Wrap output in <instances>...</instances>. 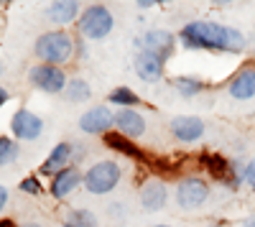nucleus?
Instances as JSON below:
<instances>
[{"instance_id":"9d476101","label":"nucleus","mask_w":255,"mask_h":227,"mask_svg":"<svg viewBox=\"0 0 255 227\" xmlns=\"http://www.w3.org/2000/svg\"><path fill=\"white\" fill-rule=\"evenodd\" d=\"M135 74L143 79V82H148V85H156V82H161L163 79V72H166V61L161 59V56H156V54H151V51H145V49H138V54H135Z\"/></svg>"},{"instance_id":"423d86ee","label":"nucleus","mask_w":255,"mask_h":227,"mask_svg":"<svg viewBox=\"0 0 255 227\" xmlns=\"http://www.w3.org/2000/svg\"><path fill=\"white\" fill-rule=\"evenodd\" d=\"M209 199V184L202 176H184L176 184V204L181 210H199Z\"/></svg>"},{"instance_id":"a211bd4d","label":"nucleus","mask_w":255,"mask_h":227,"mask_svg":"<svg viewBox=\"0 0 255 227\" xmlns=\"http://www.w3.org/2000/svg\"><path fill=\"white\" fill-rule=\"evenodd\" d=\"M102 140H105V146H108V148H113V151H118V153H123V156H128V158L145 161L143 151L135 146V143H130V138H125V135H120V133H108V135H102Z\"/></svg>"},{"instance_id":"f8f14e48","label":"nucleus","mask_w":255,"mask_h":227,"mask_svg":"<svg viewBox=\"0 0 255 227\" xmlns=\"http://www.w3.org/2000/svg\"><path fill=\"white\" fill-rule=\"evenodd\" d=\"M115 130L125 138L135 140L145 133V117L135 108H120L115 110Z\"/></svg>"},{"instance_id":"2eb2a0df","label":"nucleus","mask_w":255,"mask_h":227,"mask_svg":"<svg viewBox=\"0 0 255 227\" xmlns=\"http://www.w3.org/2000/svg\"><path fill=\"white\" fill-rule=\"evenodd\" d=\"M67 166H72V143H56V146L51 148L49 158L44 161V166H41V174L44 176H56L59 171H64Z\"/></svg>"},{"instance_id":"b1692460","label":"nucleus","mask_w":255,"mask_h":227,"mask_svg":"<svg viewBox=\"0 0 255 227\" xmlns=\"http://www.w3.org/2000/svg\"><path fill=\"white\" fill-rule=\"evenodd\" d=\"M20 192H26V194H41V181L36 176H28L20 181Z\"/></svg>"},{"instance_id":"6ab92c4d","label":"nucleus","mask_w":255,"mask_h":227,"mask_svg":"<svg viewBox=\"0 0 255 227\" xmlns=\"http://www.w3.org/2000/svg\"><path fill=\"white\" fill-rule=\"evenodd\" d=\"M64 97H67L69 102H87V100L92 97V87H90V82H87V79H82V77L69 79L67 90H64Z\"/></svg>"},{"instance_id":"4468645a","label":"nucleus","mask_w":255,"mask_h":227,"mask_svg":"<svg viewBox=\"0 0 255 227\" xmlns=\"http://www.w3.org/2000/svg\"><path fill=\"white\" fill-rule=\"evenodd\" d=\"M82 181H84V174L72 163V166H67L64 171H59V174L51 179V197H54V199H67Z\"/></svg>"},{"instance_id":"72a5a7b5","label":"nucleus","mask_w":255,"mask_h":227,"mask_svg":"<svg viewBox=\"0 0 255 227\" xmlns=\"http://www.w3.org/2000/svg\"><path fill=\"white\" fill-rule=\"evenodd\" d=\"M3 72H5V67H3V64H0V74H3Z\"/></svg>"},{"instance_id":"20e7f679","label":"nucleus","mask_w":255,"mask_h":227,"mask_svg":"<svg viewBox=\"0 0 255 227\" xmlns=\"http://www.w3.org/2000/svg\"><path fill=\"white\" fill-rule=\"evenodd\" d=\"M115 26V20H113V13L108 5H87L82 10L79 20H77V28H79V36L84 38H90V41H102L105 36H110Z\"/></svg>"},{"instance_id":"c9c22d12","label":"nucleus","mask_w":255,"mask_h":227,"mask_svg":"<svg viewBox=\"0 0 255 227\" xmlns=\"http://www.w3.org/2000/svg\"><path fill=\"white\" fill-rule=\"evenodd\" d=\"M253 189H255V187H253Z\"/></svg>"},{"instance_id":"a878e982","label":"nucleus","mask_w":255,"mask_h":227,"mask_svg":"<svg viewBox=\"0 0 255 227\" xmlns=\"http://www.w3.org/2000/svg\"><path fill=\"white\" fill-rule=\"evenodd\" d=\"M84 156H87V148H84V146H72V163L82 161Z\"/></svg>"},{"instance_id":"f3484780","label":"nucleus","mask_w":255,"mask_h":227,"mask_svg":"<svg viewBox=\"0 0 255 227\" xmlns=\"http://www.w3.org/2000/svg\"><path fill=\"white\" fill-rule=\"evenodd\" d=\"M227 92H230V97H235V100H250V97H255V69L253 67L240 69L235 77L230 79Z\"/></svg>"},{"instance_id":"dca6fc26","label":"nucleus","mask_w":255,"mask_h":227,"mask_svg":"<svg viewBox=\"0 0 255 227\" xmlns=\"http://www.w3.org/2000/svg\"><path fill=\"white\" fill-rule=\"evenodd\" d=\"M46 18L54 26H69L74 20H79V3L74 0H54V3L46 8Z\"/></svg>"},{"instance_id":"7c9ffc66","label":"nucleus","mask_w":255,"mask_h":227,"mask_svg":"<svg viewBox=\"0 0 255 227\" xmlns=\"http://www.w3.org/2000/svg\"><path fill=\"white\" fill-rule=\"evenodd\" d=\"M243 227H255V215H253V217H248V220L243 222Z\"/></svg>"},{"instance_id":"6e6552de","label":"nucleus","mask_w":255,"mask_h":227,"mask_svg":"<svg viewBox=\"0 0 255 227\" xmlns=\"http://www.w3.org/2000/svg\"><path fill=\"white\" fill-rule=\"evenodd\" d=\"M10 130H13L15 140H38L41 133H44V120L36 113L20 108V110H15V115L10 120Z\"/></svg>"},{"instance_id":"f03ea898","label":"nucleus","mask_w":255,"mask_h":227,"mask_svg":"<svg viewBox=\"0 0 255 227\" xmlns=\"http://www.w3.org/2000/svg\"><path fill=\"white\" fill-rule=\"evenodd\" d=\"M33 51L41 59V64L64 67L74 56V41L67 31H49V33H41L36 38Z\"/></svg>"},{"instance_id":"f257e3e1","label":"nucleus","mask_w":255,"mask_h":227,"mask_svg":"<svg viewBox=\"0 0 255 227\" xmlns=\"http://www.w3.org/2000/svg\"><path fill=\"white\" fill-rule=\"evenodd\" d=\"M179 44L184 49H207V51H227L238 54L245 46V36L222 23H212V20H189L179 31Z\"/></svg>"},{"instance_id":"bb28decb","label":"nucleus","mask_w":255,"mask_h":227,"mask_svg":"<svg viewBox=\"0 0 255 227\" xmlns=\"http://www.w3.org/2000/svg\"><path fill=\"white\" fill-rule=\"evenodd\" d=\"M8 199H10V192L0 184V215H3V210L8 207Z\"/></svg>"},{"instance_id":"7ed1b4c3","label":"nucleus","mask_w":255,"mask_h":227,"mask_svg":"<svg viewBox=\"0 0 255 227\" xmlns=\"http://www.w3.org/2000/svg\"><path fill=\"white\" fill-rule=\"evenodd\" d=\"M123 179V169H120V163L110 161V158H105V161H97L92 163V166L84 171V181H82V187L87 189L90 194H110L118 184Z\"/></svg>"},{"instance_id":"f704fd0d","label":"nucleus","mask_w":255,"mask_h":227,"mask_svg":"<svg viewBox=\"0 0 255 227\" xmlns=\"http://www.w3.org/2000/svg\"><path fill=\"white\" fill-rule=\"evenodd\" d=\"M61 227H72V225H69V222H64V225H61Z\"/></svg>"},{"instance_id":"c756f323","label":"nucleus","mask_w":255,"mask_h":227,"mask_svg":"<svg viewBox=\"0 0 255 227\" xmlns=\"http://www.w3.org/2000/svg\"><path fill=\"white\" fill-rule=\"evenodd\" d=\"M0 227H18L13 220H0Z\"/></svg>"},{"instance_id":"c85d7f7f","label":"nucleus","mask_w":255,"mask_h":227,"mask_svg":"<svg viewBox=\"0 0 255 227\" xmlns=\"http://www.w3.org/2000/svg\"><path fill=\"white\" fill-rule=\"evenodd\" d=\"M138 8H140V10H145V8H153V3H151V0H138Z\"/></svg>"},{"instance_id":"473e14b6","label":"nucleus","mask_w":255,"mask_h":227,"mask_svg":"<svg viewBox=\"0 0 255 227\" xmlns=\"http://www.w3.org/2000/svg\"><path fill=\"white\" fill-rule=\"evenodd\" d=\"M151 227H171V225H151Z\"/></svg>"},{"instance_id":"0eeeda50","label":"nucleus","mask_w":255,"mask_h":227,"mask_svg":"<svg viewBox=\"0 0 255 227\" xmlns=\"http://www.w3.org/2000/svg\"><path fill=\"white\" fill-rule=\"evenodd\" d=\"M110 128H115V113L110 105H95L79 117V130L87 135H108Z\"/></svg>"},{"instance_id":"5701e85b","label":"nucleus","mask_w":255,"mask_h":227,"mask_svg":"<svg viewBox=\"0 0 255 227\" xmlns=\"http://www.w3.org/2000/svg\"><path fill=\"white\" fill-rule=\"evenodd\" d=\"M18 156H20L18 143H15L13 138L0 135V166H8V163H13Z\"/></svg>"},{"instance_id":"2f4dec72","label":"nucleus","mask_w":255,"mask_h":227,"mask_svg":"<svg viewBox=\"0 0 255 227\" xmlns=\"http://www.w3.org/2000/svg\"><path fill=\"white\" fill-rule=\"evenodd\" d=\"M23 227H44V225H38V222H26Z\"/></svg>"},{"instance_id":"39448f33","label":"nucleus","mask_w":255,"mask_h":227,"mask_svg":"<svg viewBox=\"0 0 255 227\" xmlns=\"http://www.w3.org/2000/svg\"><path fill=\"white\" fill-rule=\"evenodd\" d=\"M28 82L36 90L46 92V95H59V92L64 95V90H67V85H69L64 69L61 67H51V64H36V67H31Z\"/></svg>"},{"instance_id":"1a4fd4ad","label":"nucleus","mask_w":255,"mask_h":227,"mask_svg":"<svg viewBox=\"0 0 255 227\" xmlns=\"http://www.w3.org/2000/svg\"><path fill=\"white\" fill-rule=\"evenodd\" d=\"M138 49H145V51H151V54H156V56H161L166 61L176 49V36L171 31H163V28L145 31L143 38L138 41Z\"/></svg>"},{"instance_id":"aec40b11","label":"nucleus","mask_w":255,"mask_h":227,"mask_svg":"<svg viewBox=\"0 0 255 227\" xmlns=\"http://www.w3.org/2000/svg\"><path fill=\"white\" fill-rule=\"evenodd\" d=\"M108 102L120 110V108H135V105H140V97L130 87H115V90H110Z\"/></svg>"},{"instance_id":"ddd939ff","label":"nucleus","mask_w":255,"mask_h":227,"mask_svg":"<svg viewBox=\"0 0 255 227\" xmlns=\"http://www.w3.org/2000/svg\"><path fill=\"white\" fill-rule=\"evenodd\" d=\"M171 135L179 143H197L204 135V120L194 115H179L171 120Z\"/></svg>"},{"instance_id":"9b49d317","label":"nucleus","mask_w":255,"mask_h":227,"mask_svg":"<svg viewBox=\"0 0 255 227\" xmlns=\"http://www.w3.org/2000/svg\"><path fill=\"white\" fill-rule=\"evenodd\" d=\"M138 199H140V207L145 212H158L166 207V199H168V189H166V184L163 179L153 176V179H148L143 181V187L138 192Z\"/></svg>"},{"instance_id":"412c9836","label":"nucleus","mask_w":255,"mask_h":227,"mask_svg":"<svg viewBox=\"0 0 255 227\" xmlns=\"http://www.w3.org/2000/svg\"><path fill=\"white\" fill-rule=\"evenodd\" d=\"M174 90L181 97H197L204 90V82L199 77H176L174 79Z\"/></svg>"},{"instance_id":"393cba45","label":"nucleus","mask_w":255,"mask_h":227,"mask_svg":"<svg viewBox=\"0 0 255 227\" xmlns=\"http://www.w3.org/2000/svg\"><path fill=\"white\" fill-rule=\"evenodd\" d=\"M243 184H250V187H255V158L243 166Z\"/></svg>"},{"instance_id":"4be33fe9","label":"nucleus","mask_w":255,"mask_h":227,"mask_svg":"<svg viewBox=\"0 0 255 227\" xmlns=\"http://www.w3.org/2000/svg\"><path fill=\"white\" fill-rule=\"evenodd\" d=\"M67 222H69L72 227H97V225H100V222H97V217H95V212L84 210V207L72 210V212H69V217H67Z\"/></svg>"},{"instance_id":"cd10ccee","label":"nucleus","mask_w":255,"mask_h":227,"mask_svg":"<svg viewBox=\"0 0 255 227\" xmlns=\"http://www.w3.org/2000/svg\"><path fill=\"white\" fill-rule=\"evenodd\" d=\"M8 100H10V92H8V90H5L3 85H0V108H3V105H5Z\"/></svg>"}]
</instances>
